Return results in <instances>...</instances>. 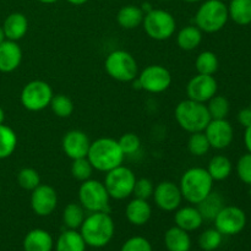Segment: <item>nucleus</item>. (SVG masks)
Here are the masks:
<instances>
[{
	"label": "nucleus",
	"mask_w": 251,
	"mask_h": 251,
	"mask_svg": "<svg viewBox=\"0 0 251 251\" xmlns=\"http://www.w3.org/2000/svg\"><path fill=\"white\" fill-rule=\"evenodd\" d=\"M125 154L120 149L119 142L112 137H100L91 142L87 153V159L93 169L103 173L122 166Z\"/></svg>",
	"instance_id": "obj_1"
},
{
	"label": "nucleus",
	"mask_w": 251,
	"mask_h": 251,
	"mask_svg": "<svg viewBox=\"0 0 251 251\" xmlns=\"http://www.w3.org/2000/svg\"><path fill=\"white\" fill-rule=\"evenodd\" d=\"M115 232V225L109 212H93L86 216L80 233L86 245L103 248L109 244Z\"/></svg>",
	"instance_id": "obj_2"
},
{
	"label": "nucleus",
	"mask_w": 251,
	"mask_h": 251,
	"mask_svg": "<svg viewBox=\"0 0 251 251\" xmlns=\"http://www.w3.org/2000/svg\"><path fill=\"white\" fill-rule=\"evenodd\" d=\"M179 188L184 200L191 205H199L213 191V179L206 168L193 167L184 172Z\"/></svg>",
	"instance_id": "obj_3"
},
{
	"label": "nucleus",
	"mask_w": 251,
	"mask_h": 251,
	"mask_svg": "<svg viewBox=\"0 0 251 251\" xmlns=\"http://www.w3.org/2000/svg\"><path fill=\"white\" fill-rule=\"evenodd\" d=\"M174 117L179 126L190 134L203 131L211 122L207 105L189 98L178 103L174 109Z\"/></svg>",
	"instance_id": "obj_4"
},
{
	"label": "nucleus",
	"mask_w": 251,
	"mask_h": 251,
	"mask_svg": "<svg viewBox=\"0 0 251 251\" xmlns=\"http://www.w3.org/2000/svg\"><path fill=\"white\" fill-rule=\"evenodd\" d=\"M228 6L222 0H206L195 15V26L205 33H216L227 25Z\"/></svg>",
	"instance_id": "obj_5"
},
{
	"label": "nucleus",
	"mask_w": 251,
	"mask_h": 251,
	"mask_svg": "<svg viewBox=\"0 0 251 251\" xmlns=\"http://www.w3.org/2000/svg\"><path fill=\"white\" fill-rule=\"evenodd\" d=\"M108 75L119 82H131L139 75V68L134 56L126 50L117 49L110 51L104 61Z\"/></svg>",
	"instance_id": "obj_6"
},
{
	"label": "nucleus",
	"mask_w": 251,
	"mask_h": 251,
	"mask_svg": "<svg viewBox=\"0 0 251 251\" xmlns=\"http://www.w3.org/2000/svg\"><path fill=\"white\" fill-rule=\"evenodd\" d=\"M110 196L104 184L100 180L88 179L82 181L78 189L80 205L88 212H109Z\"/></svg>",
	"instance_id": "obj_7"
},
{
	"label": "nucleus",
	"mask_w": 251,
	"mask_h": 251,
	"mask_svg": "<svg viewBox=\"0 0 251 251\" xmlns=\"http://www.w3.org/2000/svg\"><path fill=\"white\" fill-rule=\"evenodd\" d=\"M135 183H136V176L134 172L123 164L107 172L103 181L110 199L114 200H125L130 198L134 193Z\"/></svg>",
	"instance_id": "obj_8"
},
{
	"label": "nucleus",
	"mask_w": 251,
	"mask_h": 251,
	"mask_svg": "<svg viewBox=\"0 0 251 251\" xmlns=\"http://www.w3.org/2000/svg\"><path fill=\"white\" fill-rule=\"evenodd\" d=\"M142 26L150 38L154 41H167L176 32V22L171 12L162 9H153L145 15Z\"/></svg>",
	"instance_id": "obj_9"
},
{
	"label": "nucleus",
	"mask_w": 251,
	"mask_h": 251,
	"mask_svg": "<svg viewBox=\"0 0 251 251\" xmlns=\"http://www.w3.org/2000/svg\"><path fill=\"white\" fill-rule=\"evenodd\" d=\"M53 96V90L48 82L42 80H33L26 83L22 88L20 100L25 109L29 112H41L49 107Z\"/></svg>",
	"instance_id": "obj_10"
},
{
	"label": "nucleus",
	"mask_w": 251,
	"mask_h": 251,
	"mask_svg": "<svg viewBox=\"0 0 251 251\" xmlns=\"http://www.w3.org/2000/svg\"><path fill=\"white\" fill-rule=\"evenodd\" d=\"M141 90L149 93H162L172 85V75L167 68L162 65H149L137 75Z\"/></svg>",
	"instance_id": "obj_11"
},
{
	"label": "nucleus",
	"mask_w": 251,
	"mask_h": 251,
	"mask_svg": "<svg viewBox=\"0 0 251 251\" xmlns=\"http://www.w3.org/2000/svg\"><path fill=\"white\" fill-rule=\"evenodd\" d=\"M213 222L215 228L222 235H237L247 226V215L237 206H225Z\"/></svg>",
	"instance_id": "obj_12"
},
{
	"label": "nucleus",
	"mask_w": 251,
	"mask_h": 251,
	"mask_svg": "<svg viewBox=\"0 0 251 251\" xmlns=\"http://www.w3.org/2000/svg\"><path fill=\"white\" fill-rule=\"evenodd\" d=\"M152 196L157 207L164 212H174L180 207L183 201V195L179 185L169 180L157 184Z\"/></svg>",
	"instance_id": "obj_13"
},
{
	"label": "nucleus",
	"mask_w": 251,
	"mask_h": 251,
	"mask_svg": "<svg viewBox=\"0 0 251 251\" xmlns=\"http://www.w3.org/2000/svg\"><path fill=\"white\" fill-rule=\"evenodd\" d=\"M218 83L213 75L198 74L186 85V95L189 100L200 103H206L215 95H217Z\"/></svg>",
	"instance_id": "obj_14"
},
{
	"label": "nucleus",
	"mask_w": 251,
	"mask_h": 251,
	"mask_svg": "<svg viewBox=\"0 0 251 251\" xmlns=\"http://www.w3.org/2000/svg\"><path fill=\"white\" fill-rule=\"evenodd\" d=\"M211 149L225 150L230 146L234 137V130L227 119H211L203 130Z\"/></svg>",
	"instance_id": "obj_15"
},
{
	"label": "nucleus",
	"mask_w": 251,
	"mask_h": 251,
	"mask_svg": "<svg viewBox=\"0 0 251 251\" xmlns=\"http://www.w3.org/2000/svg\"><path fill=\"white\" fill-rule=\"evenodd\" d=\"M58 205L56 190L47 184H39L31 194V207L37 216L46 217L55 211Z\"/></svg>",
	"instance_id": "obj_16"
},
{
	"label": "nucleus",
	"mask_w": 251,
	"mask_h": 251,
	"mask_svg": "<svg viewBox=\"0 0 251 251\" xmlns=\"http://www.w3.org/2000/svg\"><path fill=\"white\" fill-rule=\"evenodd\" d=\"M91 141L86 132L81 130H70L64 135L61 140V147L70 159H78L87 157Z\"/></svg>",
	"instance_id": "obj_17"
},
{
	"label": "nucleus",
	"mask_w": 251,
	"mask_h": 251,
	"mask_svg": "<svg viewBox=\"0 0 251 251\" xmlns=\"http://www.w3.org/2000/svg\"><path fill=\"white\" fill-rule=\"evenodd\" d=\"M21 61L22 50L17 42L5 39L0 43V73H12L19 68Z\"/></svg>",
	"instance_id": "obj_18"
},
{
	"label": "nucleus",
	"mask_w": 251,
	"mask_h": 251,
	"mask_svg": "<svg viewBox=\"0 0 251 251\" xmlns=\"http://www.w3.org/2000/svg\"><path fill=\"white\" fill-rule=\"evenodd\" d=\"M174 222H176V227L181 228L186 232H194L202 226L203 218L198 207L184 206V207H179L178 210H176Z\"/></svg>",
	"instance_id": "obj_19"
},
{
	"label": "nucleus",
	"mask_w": 251,
	"mask_h": 251,
	"mask_svg": "<svg viewBox=\"0 0 251 251\" xmlns=\"http://www.w3.org/2000/svg\"><path fill=\"white\" fill-rule=\"evenodd\" d=\"M2 29L6 39L17 42L26 36L28 31V20L21 12H12L5 19Z\"/></svg>",
	"instance_id": "obj_20"
},
{
	"label": "nucleus",
	"mask_w": 251,
	"mask_h": 251,
	"mask_svg": "<svg viewBox=\"0 0 251 251\" xmlns=\"http://www.w3.org/2000/svg\"><path fill=\"white\" fill-rule=\"evenodd\" d=\"M126 220L134 226H144L150 221L152 216L151 205L147 200L142 199H132L125 207Z\"/></svg>",
	"instance_id": "obj_21"
},
{
	"label": "nucleus",
	"mask_w": 251,
	"mask_h": 251,
	"mask_svg": "<svg viewBox=\"0 0 251 251\" xmlns=\"http://www.w3.org/2000/svg\"><path fill=\"white\" fill-rule=\"evenodd\" d=\"M22 245L25 251H51L54 248V240L50 233L36 228L27 233Z\"/></svg>",
	"instance_id": "obj_22"
},
{
	"label": "nucleus",
	"mask_w": 251,
	"mask_h": 251,
	"mask_svg": "<svg viewBox=\"0 0 251 251\" xmlns=\"http://www.w3.org/2000/svg\"><path fill=\"white\" fill-rule=\"evenodd\" d=\"M164 245L168 251H189L191 239L189 232L179 227H172L164 234Z\"/></svg>",
	"instance_id": "obj_23"
},
{
	"label": "nucleus",
	"mask_w": 251,
	"mask_h": 251,
	"mask_svg": "<svg viewBox=\"0 0 251 251\" xmlns=\"http://www.w3.org/2000/svg\"><path fill=\"white\" fill-rule=\"evenodd\" d=\"M145 14L141 7L136 5H125L118 11L117 21L125 29H134L142 25Z\"/></svg>",
	"instance_id": "obj_24"
},
{
	"label": "nucleus",
	"mask_w": 251,
	"mask_h": 251,
	"mask_svg": "<svg viewBox=\"0 0 251 251\" xmlns=\"http://www.w3.org/2000/svg\"><path fill=\"white\" fill-rule=\"evenodd\" d=\"M86 243L82 235L76 229H68L59 235L56 240V251H86Z\"/></svg>",
	"instance_id": "obj_25"
},
{
	"label": "nucleus",
	"mask_w": 251,
	"mask_h": 251,
	"mask_svg": "<svg viewBox=\"0 0 251 251\" xmlns=\"http://www.w3.org/2000/svg\"><path fill=\"white\" fill-rule=\"evenodd\" d=\"M202 42V31L196 26L183 27L176 34V44L186 51L194 50Z\"/></svg>",
	"instance_id": "obj_26"
},
{
	"label": "nucleus",
	"mask_w": 251,
	"mask_h": 251,
	"mask_svg": "<svg viewBox=\"0 0 251 251\" xmlns=\"http://www.w3.org/2000/svg\"><path fill=\"white\" fill-rule=\"evenodd\" d=\"M206 169H207L208 174L213 179V181H222L226 180L232 174L233 164L228 157L218 154V156L212 157L210 159L208 167Z\"/></svg>",
	"instance_id": "obj_27"
},
{
	"label": "nucleus",
	"mask_w": 251,
	"mask_h": 251,
	"mask_svg": "<svg viewBox=\"0 0 251 251\" xmlns=\"http://www.w3.org/2000/svg\"><path fill=\"white\" fill-rule=\"evenodd\" d=\"M228 15L239 26L251 24V0H229Z\"/></svg>",
	"instance_id": "obj_28"
},
{
	"label": "nucleus",
	"mask_w": 251,
	"mask_h": 251,
	"mask_svg": "<svg viewBox=\"0 0 251 251\" xmlns=\"http://www.w3.org/2000/svg\"><path fill=\"white\" fill-rule=\"evenodd\" d=\"M198 206V210L200 211L203 221H213L216 216L218 215L221 210L225 207L223 198L218 193H211L207 198L203 199Z\"/></svg>",
	"instance_id": "obj_29"
},
{
	"label": "nucleus",
	"mask_w": 251,
	"mask_h": 251,
	"mask_svg": "<svg viewBox=\"0 0 251 251\" xmlns=\"http://www.w3.org/2000/svg\"><path fill=\"white\" fill-rule=\"evenodd\" d=\"M86 218V210L76 202H70L63 211V223L69 229H78Z\"/></svg>",
	"instance_id": "obj_30"
},
{
	"label": "nucleus",
	"mask_w": 251,
	"mask_h": 251,
	"mask_svg": "<svg viewBox=\"0 0 251 251\" xmlns=\"http://www.w3.org/2000/svg\"><path fill=\"white\" fill-rule=\"evenodd\" d=\"M17 147V135L7 125H0V159L9 158Z\"/></svg>",
	"instance_id": "obj_31"
},
{
	"label": "nucleus",
	"mask_w": 251,
	"mask_h": 251,
	"mask_svg": "<svg viewBox=\"0 0 251 251\" xmlns=\"http://www.w3.org/2000/svg\"><path fill=\"white\" fill-rule=\"evenodd\" d=\"M195 68L198 74L202 75H215L220 68V60L217 55L211 50L201 51L195 60Z\"/></svg>",
	"instance_id": "obj_32"
},
{
	"label": "nucleus",
	"mask_w": 251,
	"mask_h": 251,
	"mask_svg": "<svg viewBox=\"0 0 251 251\" xmlns=\"http://www.w3.org/2000/svg\"><path fill=\"white\" fill-rule=\"evenodd\" d=\"M207 103V109L211 115V119H227L230 110V104L229 100L225 96L215 95Z\"/></svg>",
	"instance_id": "obj_33"
},
{
	"label": "nucleus",
	"mask_w": 251,
	"mask_h": 251,
	"mask_svg": "<svg viewBox=\"0 0 251 251\" xmlns=\"http://www.w3.org/2000/svg\"><path fill=\"white\" fill-rule=\"evenodd\" d=\"M211 146L205 132H193L188 140V150L193 156L202 157L210 151Z\"/></svg>",
	"instance_id": "obj_34"
},
{
	"label": "nucleus",
	"mask_w": 251,
	"mask_h": 251,
	"mask_svg": "<svg viewBox=\"0 0 251 251\" xmlns=\"http://www.w3.org/2000/svg\"><path fill=\"white\" fill-rule=\"evenodd\" d=\"M49 107L51 112L59 118H69L74 113V102L65 95L53 96Z\"/></svg>",
	"instance_id": "obj_35"
},
{
	"label": "nucleus",
	"mask_w": 251,
	"mask_h": 251,
	"mask_svg": "<svg viewBox=\"0 0 251 251\" xmlns=\"http://www.w3.org/2000/svg\"><path fill=\"white\" fill-rule=\"evenodd\" d=\"M17 184L24 190L32 191L41 184L39 173L33 168H22L17 174Z\"/></svg>",
	"instance_id": "obj_36"
},
{
	"label": "nucleus",
	"mask_w": 251,
	"mask_h": 251,
	"mask_svg": "<svg viewBox=\"0 0 251 251\" xmlns=\"http://www.w3.org/2000/svg\"><path fill=\"white\" fill-rule=\"evenodd\" d=\"M223 235L217 229H207L201 233L199 238V245L203 251H215L221 247Z\"/></svg>",
	"instance_id": "obj_37"
},
{
	"label": "nucleus",
	"mask_w": 251,
	"mask_h": 251,
	"mask_svg": "<svg viewBox=\"0 0 251 251\" xmlns=\"http://www.w3.org/2000/svg\"><path fill=\"white\" fill-rule=\"evenodd\" d=\"M93 171H95V169L91 166L87 157H85V158L74 159L73 164H71V176H73L76 180L81 181V183L91 179Z\"/></svg>",
	"instance_id": "obj_38"
},
{
	"label": "nucleus",
	"mask_w": 251,
	"mask_h": 251,
	"mask_svg": "<svg viewBox=\"0 0 251 251\" xmlns=\"http://www.w3.org/2000/svg\"><path fill=\"white\" fill-rule=\"evenodd\" d=\"M118 142H119L120 149L125 156H131V154L137 153L140 151V147H141V140L134 132H126V134L122 135Z\"/></svg>",
	"instance_id": "obj_39"
},
{
	"label": "nucleus",
	"mask_w": 251,
	"mask_h": 251,
	"mask_svg": "<svg viewBox=\"0 0 251 251\" xmlns=\"http://www.w3.org/2000/svg\"><path fill=\"white\" fill-rule=\"evenodd\" d=\"M237 174L243 183L251 185V153L249 152L238 159Z\"/></svg>",
	"instance_id": "obj_40"
},
{
	"label": "nucleus",
	"mask_w": 251,
	"mask_h": 251,
	"mask_svg": "<svg viewBox=\"0 0 251 251\" xmlns=\"http://www.w3.org/2000/svg\"><path fill=\"white\" fill-rule=\"evenodd\" d=\"M154 186L150 179L147 178H141L136 179V183H135L134 193L132 195H135V198L142 199V200H149L152 195H153Z\"/></svg>",
	"instance_id": "obj_41"
},
{
	"label": "nucleus",
	"mask_w": 251,
	"mask_h": 251,
	"mask_svg": "<svg viewBox=\"0 0 251 251\" xmlns=\"http://www.w3.org/2000/svg\"><path fill=\"white\" fill-rule=\"evenodd\" d=\"M120 251H152V245L146 238L140 237H131L123 244Z\"/></svg>",
	"instance_id": "obj_42"
},
{
	"label": "nucleus",
	"mask_w": 251,
	"mask_h": 251,
	"mask_svg": "<svg viewBox=\"0 0 251 251\" xmlns=\"http://www.w3.org/2000/svg\"><path fill=\"white\" fill-rule=\"evenodd\" d=\"M238 120H239L240 125H243L244 127L249 126L251 125V110L250 108H245V109H242L238 114Z\"/></svg>",
	"instance_id": "obj_43"
},
{
	"label": "nucleus",
	"mask_w": 251,
	"mask_h": 251,
	"mask_svg": "<svg viewBox=\"0 0 251 251\" xmlns=\"http://www.w3.org/2000/svg\"><path fill=\"white\" fill-rule=\"evenodd\" d=\"M244 145L247 147L248 152L251 153V125L245 127V132H244Z\"/></svg>",
	"instance_id": "obj_44"
},
{
	"label": "nucleus",
	"mask_w": 251,
	"mask_h": 251,
	"mask_svg": "<svg viewBox=\"0 0 251 251\" xmlns=\"http://www.w3.org/2000/svg\"><path fill=\"white\" fill-rule=\"evenodd\" d=\"M140 7H141V10L144 11L145 15H146L147 12L151 11V10H153V7H152V5L150 4V2H144V4H142Z\"/></svg>",
	"instance_id": "obj_45"
},
{
	"label": "nucleus",
	"mask_w": 251,
	"mask_h": 251,
	"mask_svg": "<svg viewBox=\"0 0 251 251\" xmlns=\"http://www.w3.org/2000/svg\"><path fill=\"white\" fill-rule=\"evenodd\" d=\"M68 2H70L71 5H83L88 1V0H66Z\"/></svg>",
	"instance_id": "obj_46"
},
{
	"label": "nucleus",
	"mask_w": 251,
	"mask_h": 251,
	"mask_svg": "<svg viewBox=\"0 0 251 251\" xmlns=\"http://www.w3.org/2000/svg\"><path fill=\"white\" fill-rule=\"evenodd\" d=\"M4 120H5V113H4V109H2V108L0 107V125L4 124Z\"/></svg>",
	"instance_id": "obj_47"
},
{
	"label": "nucleus",
	"mask_w": 251,
	"mask_h": 251,
	"mask_svg": "<svg viewBox=\"0 0 251 251\" xmlns=\"http://www.w3.org/2000/svg\"><path fill=\"white\" fill-rule=\"evenodd\" d=\"M5 39H6V37H5L4 29H2V26H0V43H2Z\"/></svg>",
	"instance_id": "obj_48"
},
{
	"label": "nucleus",
	"mask_w": 251,
	"mask_h": 251,
	"mask_svg": "<svg viewBox=\"0 0 251 251\" xmlns=\"http://www.w3.org/2000/svg\"><path fill=\"white\" fill-rule=\"evenodd\" d=\"M37 1L42 2V4H54V2L59 1V0H37Z\"/></svg>",
	"instance_id": "obj_49"
},
{
	"label": "nucleus",
	"mask_w": 251,
	"mask_h": 251,
	"mask_svg": "<svg viewBox=\"0 0 251 251\" xmlns=\"http://www.w3.org/2000/svg\"><path fill=\"white\" fill-rule=\"evenodd\" d=\"M183 1H186V2H198V1H201V0H183Z\"/></svg>",
	"instance_id": "obj_50"
},
{
	"label": "nucleus",
	"mask_w": 251,
	"mask_h": 251,
	"mask_svg": "<svg viewBox=\"0 0 251 251\" xmlns=\"http://www.w3.org/2000/svg\"><path fill=\"white\" fill-rule=\"evenodd\" d=\"M249 198H250V200H251V185H250V189H249Z\"/></svg>",
	"instance_id": "obj_51"
},
{
	"label": "nucleus",
	"mask_w": 251,
	"mask_h": 251,
	"mask_svg": "<svg viewBox=\"0 0 251 251\" xmlns=\"http://www.w3.org/2000/svg\"><path fill=\"white\" fill-rule=\"evenodd\" d=\"M161 1H168V0H161Z\"/></svg>",
	"instance_id": "obj_52"
},
{
	"label": "nucleus",
	"mask_w": 251,
	"mask_h": 251,
	"mask_svg": "<svg viewBox=\"0 0 251 251\" xmlns=\"http://www.w3.org/2000/svg\"><path fill=\"white\" fill-rule=\"evenodd\" d=\"M0 194H1V188H0Z\"/></svg>",
	"instance_id": "obj_53"
},
{
	"label": "nucleus",
	"mask_w": 251,
	"mask_h": 251,
	"mask_svg": "<svg viewBox=\"0 0 251 251\" xmlns=\"http://www.w3.org/2000/svg\"><path fill=\"white\" fill-rule=\"evenodd\" d=\"M250 110H251V104H250Z\"/></svg>",
	"instance_id": "obj_54"
},
{
	"label": "nucleus",
	"mask_w": 251,
	"mask_h": 251,
	"mask_svg": "<svg viewBox=\"0 0 251 251\" xmlns=\"http://www.w3.org/2000/svg\"><path fill=\"white\" fill-rule=\"evenodd\" d=\"M222 1H225V0H222Z\"/></svg>",
	"instance_id": "obj_55"
}]
</instances>
